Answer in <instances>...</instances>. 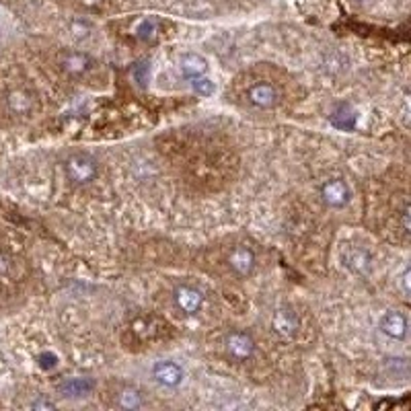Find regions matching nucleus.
<instances>
[{
  "instance_id": "18",
  "label": "nucleus",
  "mask_w": 411,
  "mask_h": 411,
  "mask_svg": "<svg viewBox=\"0 0 411 411\" xmlns=\"http://www.w3.org/2000/svg\"><path fill=\"white\" fill-rule=\"evenodd\" d=\"M154 33H156L154 21H142V23H140V27H138V37H140V39H152Z\"/></svg>"
},
{
  "instance_id": "10",
  "label": "nucleus",
  "mask_w": 411,
  "mask_h": 411,
  "mask_svg": "<svg viewBox=\"0 0 411 411\" xmlns=\"http://www.w3.org/2000/svg\"><path fill=\"white\" fill-rule=\"evenodd\" d=\"M345 265L358 275H368L372 269V255L362 247H351L345 253Z\"/></svg>"
},
{
  "instance_id": "15",
  "label": "nucleus",
  "mask_w": 411,
  "mask_h": 411,
  "mask_svg": "<svg viewBox=\"0 0 411 411\" xmlns=\"http://www.w3.org/2000/svg\"><path fill=\"white\" fill-rule=\"evenodd\" d=\"M6 103H8L10 111L16 113V115H25V113H29L33 109V97L29 92H25V90H12L8 95Z\"/></svg>"
},
{
  "instance_id": "3",
  "label": "nucleus",
  "mask_w": 411,
  "mask_h": 411,
  "mask_svg": "<svg viewBox=\"0 0 411 411\" xmlns=\"http://www.w3.org/2000/svg\"><path fill=\"white\" fill-rule=\"evenodd\" d=\"M226 351L232 360L236 362H245L249 358H253L255 353V341L249 333H242V331H232L228 333L226 337Z\"/></svg>"
},
{
  "instance_id": "19",
  "label": "nucleus",
  "mask_w": 411,
  "mask_h": 411,
  "mask_svg": "<svg viewBox=\"0 0 411 411\" xmlns=\"http://www.w3.org/2000/svg\"><path fill=\"white\" fill-rule=\"evenodd\" d=\"M37 362H39V366H41L43 370H51V368H55L58 358H55L53 353H49V351H43V353H39Z\"/></svg>"
},
{
  "instance_id": "13",
  "label": "nucleus",
  "mask_w": 411,
  "mask_h": 411,
  "mask_svg": "<svg viewBox=\"0 0 411 411\" xmlns=\"http://www.w3.org/2000/svg\"><path fill=\"white\" fill-rule=\"evenodd\" d=\"M88 66H90L88 55L78 53V51H74V53H66V55L62 58V68H64V72H68V74H72V76L84 74V72L88 70Z\"/></svg>"
},
{
  "instance_id": "8",
  "label": "nucleus",
  "mask_w": 411,
  "mask_h": 411,
  "mask_svg": "<svg viewBox=\"0 0 411 411\" xmlns=\"http://www.w3.org/2000/svg\"><path fill=\"white\" fill-rule=\"evenodd\" d=\"M380 331L390 339H397V341L405 339L407 337V319H405V314L399 312V310L384 312L382 319H380Z\"/></svg>"
},
{
  "instance_id": "16",
  "label": "nucleus",
  "mask_w": 411,
  "mask_h": 411,
  "mask_svg": "<svg viewBox=\"0 0 411 411\" xmlns=\"http://www.w3.org/2000/svg\"><path fill=\"white\" fill-rule=\"evenodd\" d=\"M117 403L123 409H138L142 407V395L136 388H123L117 397Z\"/></svg>"
},
{
  "instance_id": "6",
  "label": "nucleus",
  "mask_w": 411,
  "mask_h": 411,
  "mask_svg": "<svg viewBox=\"0 0 411 411\" xmlns=\"http://www.w3.org/2000/svg\"><path fill=\"white\" fill-rule=\"evenodd\" d=\"M173 300L187 314H195L203 306V294L197 288H191V286H179V288H175Z\"/></svg>"
},
{
  "instance_id": "20",
  "label": "nucleus",
  "mask_w": 411,
  "mask_h": 411,
  "mask_svg": "<svg viewBox=\"0 0 411 411\" xmlns=\"http://www.w3.org/2000/svg\"><path fill=\"white\" fill-rule=\"evenodd\" d=\"M31 407L33 409H55V403L53 401H49V399H45V397H37L33 403H31Z\"/></svg>"
},
{
  "instance_id": "21",
  "label": "nucleus",
  "mask_w": 411,
  "mask_h": 411,
  "mask_svg": "<svg viewBox=\"0 0 411 411\" xmlns=\"http://www.w3.org/2000/svg\"><path fill=\"white\" fill-rule=\"evenodd\" d=\"M409 275H411V271L405 269V273H403V292H405V294L411 292V288H409Z\"/></svg>"
},
{
  "instance_id": "2",
  "label": "nucleus",
  "mask_w": 411,
  "mask_h": 411,
  "mask_svg": "<svg viewBox=\"0 0 411 411\" xmlns=\"http://www.w3.org/2000/svg\"><path fill=\"white\" fill-rule=\"evenodd\" d=\"M321 197L329 208L339 210V208H345L349 203L351 191H349V185L343 179H329L321 187Z\"/></svg>"
},
{
  "instance_id": "1",
  "label": "nucleus",
  "mask_w": 411,
  "mask_h": 411,
  "mask_svg": "<svg viewBox=\"0 0 411 411\" xmlns=\"http://www.w3.org/2000/svg\"><path fill=\"white\" fill-rule=\"evenodd\" d=\"M64 171L68 175V179L76 185H84V183H90L97 173H99V162L90 156V154H84V152H76V154H70L64 162Z\"/></svg>"
},
{
  "instance_id": "11",
  "label": "nucleus",
  "mask_w": 411,
  "mask_h": 411,
  "mask_svg": "<svg viewBox=\"0 0 411 411\" xmlns=\"http://www.w3.org/2000/svg\"><path fill=\"white\" fill-rule=\"evenodd\" d=\"M92 388H95V380L92 378H66L58 386V390L64 397H84Z\"/></svg>"
},
{
  "instance_id": "17",
  "label": "nucleus",
  "mask_w": 411,
  "mask_h": 411,
  "mask_svg": "<svg viewBox=\"0 0 411 411\" xmlns=\"http://www.w3.org/2000/svg\"><path fill=\"white\" fill-rule=\"evenodd\" d=\"M191 86H193V90H195L197 95H203V97H210V95H214V90H216L214 82L208 80V78H203V76L191 78Z\"/></svg>"
},
{
  "instance_id": "12",
  "label": "nucleus",
  "mask_w": 411,
  "mask_h": 411,
  "mask_svg": "<svg viewBox=\"0 0 411 411\" xmlns=\"http://www.w3.org/2000/svg\"><path fill=\"white\" fill-rule=\"evenodd\" d=\"M179 66H181V72H183L185 78H197V76H203L208 72L206 60L197 53H183L181 60H179Z\"/></svg>"
},
{
  "instance_id": "14",
  "label": "nucleus",
  "mask_w": 411,
  "mask_h": 411,
  "mask_svg": "<svg viewBox=\"0 0 411 411\" xmlns=\"http://www.w3.org/2000/svg\"><path fill=\"white\" fill-rule=\"evenodd\" d=\"M331 123L339 129H351L356 125V111L347 103H341L331 113Z\"/></svg>"
},
{
  "instance_id": "9",
  "label": "nucleus",
  "mask_w": 411,
  "mask_h": 411,
  "mask_svg": "<svg viewBox=\"0 0 411 411\" xmlns=\"http://www.w3.org/2000/svg\"><path fill=\"white\" fill-rule=\"evenodd\" d=\"M152 376L156 378V382L164 384V386H179L181 380H183V370L179 364L175 362H169V360H160L152 366Z\"/></svg>"
},
{
  "instance_id": "5",
  "label": "nucleus",
  "mask_w": 411,
  "mask_h": 411,
  "mask_svg": "<svg viewBox=\"0 0 411 411\" xmlns=\"http://www.w3.org/2000/svg\"><path fill=\"white\" fill-rule=\"evenodd\" d=\"M298 327H300V321H298V316H296L294 310H290V308H279V310H275V314H273V319H271V329H273V333H275L277 337H282V339H292V337H296Z\"/></svg>"
},
{
  "instance_id": "7",
  "label": "nucleus",
  "mask_w": 411,
  "mask_h": 411,
  "mask_svg": "<svg viewBox=\"0 0 411 411\" xmlns=\"http://www.w3.org/2000/svg\"><path fill=\"white\" fill-rule=\"evenodd\" d=\"M247 99L257 109H271L277 103V90L269 82H257L249 88Z\"/></svg>"
},
{
  "instance_id": "4",
  "label": "nucleus",
  "mask_w": 411,
  "mask_h": 411,
  "mask_svg": "<svg viewBox=\"0 0 411 411\" xmlns=\"http://www.w3.org/2000/svg\"><path fill=\"white\" fill-rule=\"evenodd\" d=\"M228 267L240 277L251 275L253 269H255V253L247 245H236L228 253Z\"/></svg>"
},
{
  "instance_id": "23",
  "label": "nucleus",
  "mask_w": 411,
  "mask_h": 411,
  "mask_svg": "<svg viewBox=\"0 0 411 411\" xmlns=\"http://www.w3.org/2000/svg\"><path fill=\"white\" fill-rule=\"evenodd\" d=\"M356 2H362V0H356Z\"/></svg>"
},
{
  "instance_id": "22",
  "label": "nucleus",
  "mask_w": 411,
  "mask_h": 411,
  "mask_svg": "<svg viewBox=\"0 0 411 411\" xmlns=\"http://www.w3.org/2000/svg\"><path fill=\"white\" fill-rule=\"evenodd\" d=\"M403 228L405 230H409V206H405V210H403Z\"/></svg>"
}]
</instances>
